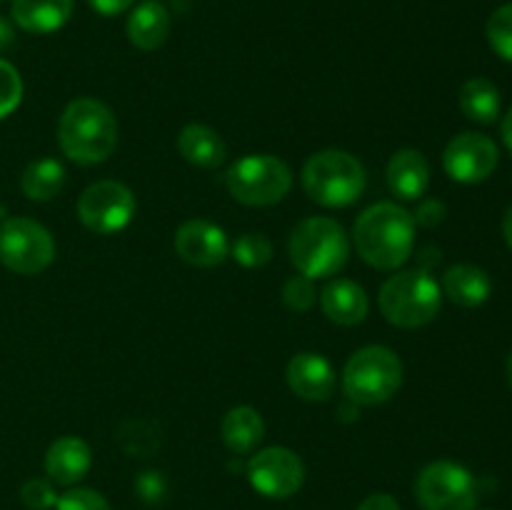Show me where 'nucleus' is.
Segmentation results:
<instances>
[{
    "mask_svg": "<svg viewBox=\"0 0 512 510\" xmlns=\"http://www.w3.org/2000/svg\"><path fill=\"white\" fill-rule=\"evenodd\" d=\"M118 443L128 455L148 458L160 448V430L150 420H128L120 425Z\"/></svg>",
    "mask_w": 512,
    "mask_h": 510,
    "instance_id": "25",
    "label": "nucleus"
},
{
    "mask_svg": "<svg viewBox=\"0 0 512 510\" xmlns=\"http://www.w3.org/2000/svg\"><path fill=\"white\" fill-rule=\"evenodd\" d=\"M403 385V363L385 345H368L350 355L343 370V393L355 405H380Z\"/></svg>",
    "mask_w": 512,
    "mask_h": 510,
    "instance_id": "6",
    "label": "nucleus"
},
{
    "mask_svg": "<svg viewBox=\"0 0 512 510\" xmlns=\"http://www.w3.org/2000/svg\"><path fill=\"white\" fill-rule=\"evenodd\" d=\"M170 35V13L165 5L145 0L130 13L128 40L138 50H158Z\"/></svg>",
    "mask_w": 512,
    "mask_h": 510,
    "instance_id": "21",
    "label": "nucleus"
},
{
    "mask_svg": "<svg viewBox=\"0 0 512 510\" xmlns=\"http://www.w3.org/2000/svg\"><path fill=\"white\" fill-rule=\"evenodd\" d=\"M175 253L195 268H213L228 258L230 245L223 228L195 218L180 225L175 233Z\"/></svg>",
    "mask_w": 512,
    "mask_h": 510,
    "instance_id": "13",
    "label": "nucleus"
},
{
    "mask_svg": "<svg viewBox=\"0 0 512 510\" xmlns=\"http://www.w3.org/2000/svg\"><path fill=\"white\" fill-rule=\"evenodd\" d=\"M478 480L453 460H435L420 470L415 480V498L423 510H475Z\"/></svg>",
    "mask_w": 512,
    "mask_h": 510,
    "instance_id": "8",
    "label": "nucleus"
},
{
    "mask_svg": "<svg viewBox=\"0 0 512 510\" xmlns=\"http://www.w3.org/2000/svg\"><path fill=\"white\" fill-rule=\"evenodd\" d=\"M178 153L183 155L190 165L213 170L225 163L228 148H225V140L220 138L218 130L208 128V125L190 123L180 130Z\"/></svg>",
    "mask_w": 512,
    "mask_h": 510,
    "instance_id": "19",
    "label": "nucleus"
},
{
    "mask_svg": "<svg viewBox=\"0 0 512 510\" xmlns=\"http://www.w3.org/2000/svg\"><path fill=\"white\" fill-rule=\"evenodd\" d=\"M60 150L80 165L108 160L118 145V120L113 110L95 98L68 103L58 123Z\"/></svg>",
    "mask_w": 512,
    "mask_h": 510,
    "instance_id": "2",
    "label": "nucleus"
},
{
    "mask_svg": "<svg viewBox=\"0 0 512 510\" xmlns=\"http://www.w3.org/2000/svg\"><path fill=\"white\" fill-rule=\"evenodd\" d=\"M65 185V168L53 158H43L30 163L20 175V188L30 200H53Z\"/></svg>",
    "mask_w": 512,
    "mask_h": 510,
    "instance_id": "24",
    "label": "nucleus"
},
{
    "mask_svg": "<svg viewBox=\"0 0 512 510\" xmlns=\"http://www.w3.org/2000/svg\"><path fill=\"white\" fill-rule=\"evenodd\" d=\"M245 473H248L250 485L260 495L283 500L303 488L305 465L300 460V455H295L290 448L273 445V448H265L260 453H255L248 460V465H245Z\"/></svg>",
    "mask_w": 512,
    "mask_h": 510,
    "instance_id": "11",
    "label": "nucleus"
},
{
    "mask_svg": "<svg viewBox=\"0 0 512 510\" xmlns=\"http://www.w3.org/2000/svg\"><path fill=\"white\" fill-rule=\"evenodd\" d=\"M220 435H223L225 445H228L233 453L245 455L253 453L265 438V423L260 418V413L248 405H238V408L228 410L220 425Z\"/></svg>",
    "mask_w": 512,
    "mask_h": 510,
    "instance_id": "22",
    "label": "nucleus"
},
{
    "mask_svg": "<svg viewBox=\"0 0 512 510\" xmlns=\"http://www.w3.org/2000/svg\"><path fill=\"white\" fill-rule=\"evenodd\" d=\"M485 35H488L490 48H493L500 58L512 63V3L500 5V8L490 15L488 25H485Z\"/></svg>",
    "mask_w": 512,
    "mask_h": 510,
    "instance_id": "26",
    "label": "nucleus"
},
{
    "mask_svg": "<svg viewBox=\"0 0 512 510\" xmlns=\"http://www.w3.org/2000/svg\"><path fill=\"white\" fill-rule=\"evenodd\" d=\"M225 185L238 203L263 208V205L280 203L288 195L293 173L275 155H245L238 163L230 165Z\"/></svg>",
    "mask_w": 512,
    "mask_h": 510,
    "instance_id": "7",
    "label": "nucleus"
},
{
    "mask_svg": "<svg viewBox=\"0 0 512 510\" xmlns=\"http://www.w3.org/2000/svg\"><path fill=\"white\" fill-rule=\"evenodd\" d=\"M20 498H23L25 508L30 510H50L58 503V493H55L53 483L45 478H33L23 485L20 490Z\"/></svg>",
    "mask_w": 512,
    "mask_h": 510,
    "instance_id": "30",
    "label": "nucleus"
},
{
    "mask_svg": "<svg viewBox=\"0 0 512 510\" xmlns=\"http://www.w3.org/2000/svg\"><path fill=\"white\" fill-rule=\"evenodd\" d=\"M135 490H138V495L145 503H160L165 495L163 475L155 473V470H145V473H140V478L135 480Z\"/></svg>",
    "mask_w": 512,
    "mask_h": 510,
    "instance_id": "32",
    "label": "nucleus"
},
{
    "mask_svg": "<svg viewBox=\"0 0 512 510\" xmlns=\"http://www.w3.org/2000/svg\"><path fill=\"white\" fill-rule=\"evenodd\" d=\"M443 290L453 303L463 305V308H478L490 298L493 283H490V275L478 265L458 263L445 270Z\"/></svg>",
    "mask_w": 512,
    "mask_h": 510,
    "instance_id": "20",
    "label": "nucleus"
},
{
    "mask_svg": "<svg viewBox=\"0 0 512 510\" xmlns=\"http://www.w3.org/2000/svg\"><path fill=\"white\" fill-rule=\"evenodd\" d=\"M443 168L458 183H483L498 168V145L483 133L455 135L445 145Z\"/></svg>",
    "mask_w": 512,
    "mask_h": 510,
    "instance_id": "12",
    "label": "nucleus"
},
{
    "mask_svg": "<svg viewBox=\"0 0 512 510\" xmlns=\"http://www.w3.org/2000/svg\"><path fill=\"white\" fill-rule=\"evenodd\" d=\"M288 253L305 278H330L348 263L350 238L333 218H305L290 233Z\"/></svg>",
    "mask_w": 512,
    "mask_h": 510,
    "instance_id": "4",
    "label": "nucleus"
},
{
    "mask_svg": "<svg viewBox=\"0 0 512 510\" xmlns=\"http://www.w3.org/2000/svg\"><path fill=\"white\" fill-rule=\"evenodd\" d=\"M230 253H233V258L243 268H260V265H265L273 258V245H270V240L265 235L245 233L235 240Z\"/></svg>",
    "mask_w": 512,
    "mask_h": 510,
    "instance_id": "27",
    "label": "nucleus"
},
{
    "mask_svg": "<svg viewBox=\"0 0 512 510\" xmlns=\"http://www.w3.org/2000/svg\"><path fill=\"white\" fill-rule=\"evenodd\" d=\"M358 510H400V505L393 495L375 493V495H368V498L358 505Z\"/></svg>",
    "mask_w": 512,
    "mask_h": 510,
    "instance_id": "35",
    "label": "nucleus"
},
{
    "mask_svg": "<svg viewBox=\"0 0 512 510\" xmlns=\"http://www.w3.org/2000/svg\"><path fill=\"white\" fill-rule=\"evenodd\" d=\"M388 188L400 200L423 198L430 185V165L420 150L403 148L388 163Z\"/></svg>",
    "mask_w": 512,
    "mask_h": 510,
    "instance_id": "17",
    "label": "nucleus"
},
{
    "mask_svg": "<svg viewBox=\"0 0 512 510\" xmlns=\"http://www.w3.org/2000/svg\"><path fill=\"white\" fill-rule=\"evenodd\" d=\"M460 110L475 123H495L500 115V90L488 78L468 80L460 88Z\"/></svg>",
    "mask_w": 512,
    "mask_h": 510,
    "instance_id": "23",
    "label": "nucleus"
},
{
    "mask_svg": "<svg viewBox=\"0 0 512 510\" xmlns=\"http://www.w3.org/2000/svg\"><path fill=\"white\" fill-rule=\"evenodd\" d=\"M10 43H13V28H10L8 20L0 18V50L8 48Z\"/></svg>",
    "mask_w": 512,
    "mask_h": 510,
    "instance_id": "36",
    "label": "nucleus"
},
{
    "mask_svg": "<svg viewBox=\"0 0 512 510\" xmlns=\"http://www.w3.org/2000/svg\"><path fill=\"white\" fill-rule=\"evenodd\" d=\"M355 250L378 270H395L410 258L415 245V220L395 203H375L355 220Z\"/></svg>",
    "mask_w": 512,
    "mask_h": 510,
    "instance_id": "1",
    "label": "nucleus"
},
{
    "mask_svg": "<svg viewBox=\"0 0 512 510\" xmlns=\"http://www.w3.org/2000/svg\"><path fill=\"white\" fill-rule=\"evenodd\" d=\"M55 510H110V503L90 488H73L58 495Z\"/></svg>",
    "mask_w": 512,
    "mask_h": 510,
    "instance_id": "31",
    "label": "nucleus"
},
{
    "mask_svg": "<svg viewBox=\"0 0 512 510\" xmlns=\"http://www.w3.org/2000/svg\"><path fill=\"white\" fill-rule=\"evenodd\" d=\"M93 453L83 438L65 435L58 438L45 453V473L55 485H75L88 475Z\"/></svg>",
    "mask_w": 512,
    "mask_h": 510,
    "instance_id": "15",
    "label": "nucleus"
},
{
    "mask_svg": "<svg viewBox=\"0 0 512 510\" xmlns=\"http://www.w3.org/2000/svg\"><path fill=\"white\" fill-rule=\"evenodd\" d=\"M505 375H508V383H510V388H512V350H510V355H508V365H505Z\"/></svg>",
    "mask_w": 512,
    "mask_h": 510,
    "instance_id": "39",
    "label": "nucleus"
},
{
    "mask_svg": "<svg viewBox=\"0 0 512 510\" xmlns=\"http://www.w3.org/2000/svg\"><path fill=\"white\" fill-rule=\"evenodd\" d=\"M503 235H505V243H508L510 250H512V205H510L508 213H505V218H503Z\"/></svg>",
    "mask_w": 512,
    "mask_h": 510,
    "instance_id": "38",
    "label": "nucleus"
},
{
    "mask_svg": "<svg viewBox=\"0 0 512 510\" xmlns=\"http://www.w3.org/2000/svg\"><path fill=\"white\" fill-rule=\"evenodd\" d=\"M290 390L310 403H325L335 390V368L320 353H298L285 370Z\"/></svg>",
    "mask_w": 512,
    "mask_h": 510,
    "instance_id": "14",
    "label": "nucleus"
},
{
    "mask_svg": "<svg viewBox=\"0 0 512 510\" xmlns=\"http://www.w3.org/2000/svg\"><path fill=\"white\" fill-rule=\"evenodd\" d=\"M88 5L95 10V13L110 18V15L125 13V10L133 5V0H88Z\"/></svg>",
    "mask_w": 512,
    "mask_h": 510,
    "instance_id": "34",
    "label": "nucleus"
},
{
    "mask_svg": "<svg viewBox=\"0 0 512 510\" xmlns=\"http://www.w3.org/2000/svg\"><path fill=\"white\" fill-rule=\"evenodd\" d=\"M500 133H503V140H505V145H508V148H510V153H512V108L508 110V115H505V120H503V128H500Z\"/></svg>",
    "mask_w": 512,
    "mask_h": 510,
    "instance_id": "37",
    "label": "nucleus"
},
{
    "mask_svg": "<svg viewBox=\"0 0 512 510\" xmlns=\"http://www.w3.org/2000/svg\"><path fill=\"white\" fill-rule=\"evenodd\" d=\"M135 215L133 190L118 180L88 185L78 198V218L90 233L110 235L123 230Z\"/></svg>",
    "mask_w": 512,
    "mask_h": 510,
    "instance_id": "10",
    "label": "nucleus"
},
{
    "mask_svg": "<svg viewBox=\"0 0 512 510\" xmlns=\"http://www.w3.org/2000/svg\"><path fill=\"white\" fill-rule=\"evenodd\" d=\"M303 188L323 208H348L360 200L368 175L363 163L345 150H320L303 165Z\"/></svg>",
    "mask_w": 512,
    "mask_h": 510,
    "instance_id": "3",
    "label": "nucleus"
},
{
    "mask_svg": "<svg viewBox=\"0 0 512 510\" xmlns=\"http://www.w3.org/2000/svg\"><path fill=\"white\" fill-rule=\"evenodd\" d=\"M315 298H318V295H315L313 280L305 278V275H293V278L283 285V303L285 308L293 310V313H305V310L313 308Z\"/></svg>",
    "mask_w": 512,
    "mask_h": 510,
    "instance_id": "29",
    "label": "nucleus"
},
{
    "mask_svg": "<svg viewBox=\"0 0 512 510\" xmlns=\"http://www.w3.org/2000/svg\"><path fill=\"white\" fill-rule=\"evenodd\" d=\"M55 258L53 235L30 218H8L0 223V263L20 275H35Z\"/></svg>",
    "mask_w": 512,
    "mask_h": 510,
    "instance_id": "9",
    "label": "nucleus"
},
{
    "mask_svg": "<svg viewBox=\"0 0 512 510\" xmlns=\"http://www.w3.org/2000/svg\"><path fill=\"white\" fill-rule=\"evenodd\" d=\"M20 98H23V80H20V73L8 60L0 58V118L13 113L20 105Z\"/></svg>",
    "mask_w": 512,
    "mask_h": 510,
    "instance_id": "28",
    "label": "nucleus"
},
{
    "mask_svg": "<svg viewBox=\"0 0 512 510\" xmlns=\"http://www.w3.org/2000/svg\"><path fill=\"white\" fill-rule=\"evenodd\" d=\"M320 305L328 320L338 325H358L368 315V293L348 278H335L320 293Z\"/></svg>",
    "mask_w": 512,
    "mask_h": 510,
    "instance_id": "16",
    "label": "nucleus"
},
{
    "mask_svg": "<svg viewBox=\"0 0 512 510\" xmlns=\"http://www.w3.org/2000/svg\"><path fill=\"white\" fill-rule=\"evenodd\" d=\"M10 13L25 33H55L73 15V0H13Z\"/></svg>",
    "mask_w": 512,
    "mask_h": 510,
    "instance_id": "18",
    "label": "nucleus"
},
{
    "mask_svg": "<svg viewBox=\"0 0 512 510\" xmlns=\"http://www.w3.org/2000/svg\"><path fill=\"white\" fill-rule=\"evenodd\" d=\"M380 313L395 328H420L438 315L443 293L428 270H403L380 288Z\"/></svg>",
    "mask_w": 512,
    "mask_h": 510,
    "instance_id": "5",
    "label": "nucleus"
},
{
    "mask_svg": "<svg viewBox=\"0 0 512 510\" xmlns=\"http://www.w3.org/2000/svg\"><path fill=\"white\" fill-rule=\"evenodd\" d=\"M445 213H448V208L440 200H425V203L418 205L413 220L418 225H423V228H435V225L443 223Z\"/></svg>",
    "mask_w": 512,
    "mask_h": 510,
    "instance_id": "33",
    "label": "nucleus"
}]
</instances>
